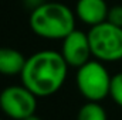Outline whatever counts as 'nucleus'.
<instances>
[{"mask_svg":"<svg viewBox=\"0 0 122 120\" xmlns=\"http://www.w3.org/2000/svg\"><path fill=\"white\" fill-rule=\"evenodd\" d=\"M68 74V64L61 52L43 50L30 55L20 75L21 83L37 97H47L62 88Z\"/></svg>","mask_w":122,"mask_h":120,"instance_id":"1","label":"nucleus"},{"mask_svg":"<svg viewBox=\"0 0 122 120\" xmlns=\"http://www.w3.org/2000/svg\"><path fill=\"white\" fill-rule=\"evenodd\" d=\"M31 31L46 40H64L75 30L74 11L58 1H46L30 11Z\"/></svg>","mask_w":122,"mask_h":120,"instance_id":"2","label":"nucleus"},{"mask_svg":"<svg viewBox=\"0 0 122 120\" xmlns=\"http://www.w3.org/2000/svg\"><path fill=\"white\" fill-rule=\"evenodd\" d=\"M111 79L108 69L98 60H91L80 66L75 75L77 88L88 102H101L109 96Z\"/></svg>","mask_w":122,"mask_h":120,"instance_id":"3","label":"nucleus"},{"mask_svg":"<svg viewBox=\"0 0 122 120\" xmlns=\"http://www.w3.org/2000/svg\"><path fill=\"white\" fill-rule=\"evenodd\" d=\"M92 57L101 62L122 60V27L104 21L88 31Z\"/></svg>","mask_w":122,"mask_h":120,"instance_id":"4","label":"nucleus"},{"mask_svg":"<svg viewBox=\"0 0 122 120\" xmlns=\"http://www.w3.org/2000/svg\"><path fill=\"white\" fill-rule=\"evenodd\" d=\"M37 96L23 83L11 85L0 92V110L13 120H24L36 115Z\"/></svg>","mask_w":122,"mask_h":120,"instance_id":"5","label":"nucleus"},{"mask_svg":"<svg viewBox=\"0 0 122 120\" xmlns=\"http://www.w3.org/2000/svg\"><path fill=\"white\" fill-rule=\"evenodd\" d=\"M61 55L64 57L68 66H72L77 69L84 64H87L88 61H91L92 51L90 45L88 32L75 28L71 34H68L62 40Z\"/></svg>","mask_w":122,"mask_h":120,"instance_id":"6","label":"nucleus"},{"mask_svg":"<svg viewBox=\"0 0 122 120\" xmlns=\"http://www.w3.org/2000/svg\"><path fill=\"white\" fill-rule=\"evenodd\" d=\"M109 7L105 0H78L75 4L77 17L87 26H98L108 18Z\"/></svg>","mask_w":122,"mask_h":120,"instance_id":"7","label":"nucleus"},{"mask_svg":"<svg viewBox=\"0 0 122 120\" xmlns=\"http://www.w3.org/2000/svg\"><path fill=\"white\" fill-rule=\"evenodd\" d=\"M27 58L10 47H0V74L6 76L21 75Z\"/></svg>","mask_w":122,"mask_h":120,"instance_id":"8","label":"nucleus"},{"mask_svg":"<svg viewBox=\"0 0 122 120\" xmlns=\"http://www.w3.org/2000/svg\"><path fill=\"white\" fill-rule=\"evenodd\" d=\"M77 120H108V115L99 102H87L80 107Z\"/></svg>","mask_w":122,"mask_h":120,"instance_id":"9","label":"nucleus"},{"mask_svg":"<svg viewBox=\"0 0 122 120\" xmlns=\"http://www.w3.org/2000/svg\"><path fill=\"white\" fill-rule=\"evenodd\" d=\"M109 96L112 100L122 107V72L115 74L111 79V89H109Z\"/></svg>","mask_w":122,"mask_h":120,"instance_id":"10","label":"nucleus"},{"mask_svg":"<svg viewBox=\"0 0 122 120\" xmlns=\"http://www.w3.org/2000/svg\"><path fill=\"white\" fill-rule=\"evenodd\" d=\"M107 21L114 24V26L122 27V6H114L109 9Z\"/></svg>","mask_w":122,"mask_h":120,"instance_id":"11","label":"nucleus"},{"mask_svg":"<svg viewBox=\"0 0 122 120\" xmlns=\"http://www.w3.org/2000/svg\"><path fill=\"white\" fill-rule=\"evenodd\" d=\"M44 3H46V0H23V4H24L27 9H30V11L36 10L37 7H40V6L44 4Z\"/></svg>","mask_w":122,"mask_h":120,"instance_id":"12","label":"nucleus"},{"mask_svg":"<svg viewBox=\"0 0 122 120\" xmlns=\"http://www.w3.org/2000/svg\"><path fill=\"white\" fill-rule=\"evenodd\" d=\"M24 120H43V119H40L38 116H36V115H33V116H30V117H27V119H24Z\"/></svg>","mask_w":122,"mask_h":120,"instance_id":"13","label":"nucleus"},{"mask_svg":"<svg viewBox=\"0 0 122 120\" xmlns=\"http://www.w3.org/2000/svg\"><path fill=\"white\" fill-rule=\"evenodd\" d=\"M0 120H1V119H0Z\"/></svg>","mask_w":122,"mask_h":120,"instance_id":"14","label":"nucleus"}]
</instances>
